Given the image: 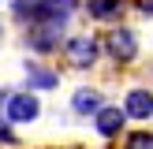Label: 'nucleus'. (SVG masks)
<instances>
[{
	"mask_svg": "<svg viewBox=\"0 0 153 149\" xmlns=\"http://www.w3.org/2000/svg\"><path fill=\"white\" fill-rule=\"evenodd\" d=\"M15 15H22L26 19L30 15V22H52V26H64L67 22V15L79 7V0H15Z\"/></svg>",
	"mask_w": 153,
	"mask_h": 149,
	"instance_id": "1",
	"label": "nucleus"
},
{
	"mask_svg": "<svg viewBox=\"0 0 153 149\" xmlns=\"http://www.w3.org/2000/svg\"><path fill=\"white\" fill-rule=\"evenodd\" d=\"M105 49H108V56H112V60H120V63H131V60L138 56V37H134V30L116 26L108 37H105Z\"/></svg>",
	"mask_w": 153,
	"mask_h": 149,
	"instance_id": "2",
	"label": "nucleus"
},
{
	"mask_svg": "<svg viewBox=\"0 0 153 149\" xmlns=\"http://www.w3.org/2000/svg\"><path fill=\"white\" fill-rule=\"evenodd\" d=\"M67 60H71V67H94L97 63V52H101V45H97V37H90V34H79V37H71L67 41Z\"/></svg>",
	"mask_w": 153,
	"mask_h": 149,
	"instance_id": "3",
	"label": "nucleus"
},
{
	"mask_svg": "<svg viewBox=\"0 0 153 149\" xmlns=\"http://www.w3.org/2000/svg\"><path fill=\"white\" fill-rule=\"evenodd\" d=\"M41 116V101L34 93H15L7 97V123H34Z\"/></svg>",
	"mask_w": 153,
	"mask_h": 149,
	"instance_id": "4",
	"label": "nucleus"
},
{
	"mask_svg": "<svg viewBox=\"0 0 153 149\" xmlns=\"http://www.w3.org/2000/svg\"><path fill=\"white\" fill-rule=\"evenodd\" d=\"M123 123H127V112L123 108H101L97 119H94V127H97L101 138H116V134L123 131Z\"/></svg>",
	"mask_w": 153,
	"mask_h": 149,
	"instance_id": "5",
	"label": "nucleus"
},
{
	"mask_svg": "<svg viewBox=\"0 0 153 149\" xmlns=\"http://www.w3.org/2000/svg\"><path fill=\"white\" fill-rule=\"evenodd\" d=\"M123 112H127V119H153V93L149 89H131Z\"/></svg>",
	"mask_w": 153,
	"mask_h": 149,
	"instance_id": "6",
	"label": "nucleus"
},
{
	"mask_svg": "<svg viewBox=\"0 0 153 149\" xmlns=\"http://www.w3.org/2000/svg\"><path fill=\"white\" fill-rule=\"evenodd\" d=\"M60 41V26H52V22H37L34 30H30V45H34L37 52H52Z\"/></svg>",
	"mask_w": 153,
	"mask_h": 149,
	"instance_id": "7",
	"label": "nucleus"
},
{
	"mask_svg": "<svg viewBox=\"0 0 153 149\" xmlns=\"http://www.w3.org/2000/svg\"><path fill=\"white\" fill-rule=\"evenodd\" d=\"M71 108L75 112H82V116H90V112H101L105 104H101V93H97V89H75V97H71Z\"/></svg>",
	"mask_w": 153,
	"mask_h": 149,
	"instance_id": "8",
	"label": "nucleus"
},
{
	"mask_svg": "<svg viewBox=\"0 0 153 149\" xmlns=\"http://www.w3.org/2000/svg\"><path fill=\"white\" fill-rule=\"evenodd\" d=\"M26 82H30V89H52L60 78L52 71H45V67H34V63H30L26 67Z\"/></svg>",
	"mask_w": 153,
	"mask_h": 149,
	"instance_id": "9",
	"label": "nucleus"
},
{
	"mask_svg": "<svg viewBox=\"0 0 153 149\" xmlns=\"http://www.w3.org/2000/svg\"><path fill=\"white\" fill-rule=\"evenodd\" d=\"M120 7H123V0H90L86 11L94 19H112V15H120Z\"/></svg>",
	"mask_w": 153,
	"mask_h": 149,
	"instance_id": "10",
	"label": "nucleus"
},
{
	"mask_svg": "<svg viewBox=\"0 0 153 149\" xmlns=\"http://www.w3.org/2000/svg\"><path fill=\"white\" fill-rule=\"evenodd\" d=\"M127 149H153V134H149V131L131 134V138H127Z\"/></svg>",
	"mask_w": 153,
	"mask_h": 149,
	"instance_id": "11",
	"label": "nucleus"
},
{
	"mask_svg": "<svg viewBox=\"0 0 153 149\" xmlns=\"http://www.w3.org/2000/svg\"><path fill=\"white\" fill-rule=\"evenodd\" d=\"M0 142H15V134H11V123H7V119L0 123Z\"/></svg>",
	"mask_w": 153,
	"mask_h": 149,
	"instance_id": "12",
	"label": "nucleus"
},
{
	"mask_svg": "<svg viewBox=\"0 0 153 149\" xmlns=\"http://www.w3.org/2000/svg\"><path fill=\"white\" fill-rule=\"evenodd\" d=\"M138 11H146V15H153V0H138Z\"/></svg>",
	"mask_w": 153,
	"mask_h": 149,
	"instance_id": "13",
	"label": "nucleus"
}]
</instances>
